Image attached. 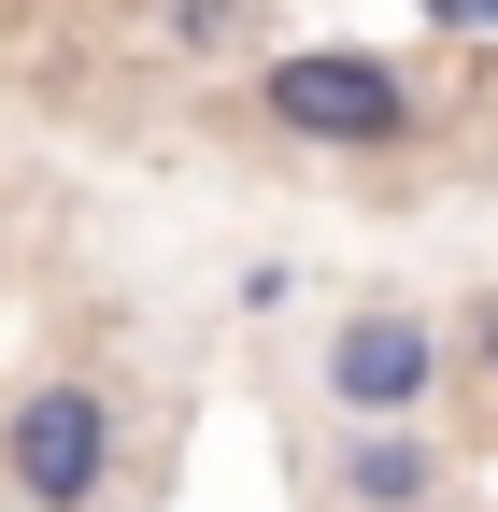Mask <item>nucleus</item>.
I'll list each match as a JSON object with an SVG mask.
<instances>
[{
    "instance_id": "3",
    "label": "nucleus",
    "mask_w": 498,
    "mask_h": 512,
    "mask_svg": "<svg viewBox=\"0 0 498 512\" xmlns=\"http://www.w3.org/2000/svg\"><path fill=\"white\" fill-rule=\"evenodd\" d=\"M442 370H456V328H442V313H413V299L342 313L328 356H314L328 413H427V399H442Z\"/></svg>"
},
{
    "instance_id": "1",
    "label": "nucleus",
    "mask_w": 498,
    "mask_h": 512,
    "mask_svg": "<svg viewBox=\"0 0 498 512\" xmlns=\"http://www.w3.org/2000/svg\"><path fill=\"white\" fill-rule=\"evenodd\" d=\"M257 128L299 157H399L427 128V86L370 43H299V57H257Z\"/></svg>"
},
{
    "instance_id": "6",
    "label": "nucleus",
    "mask_w": 498,
    "mask_h": 512,
    "mask_svg": "<svg viewBox=\"0 0 498 512\" xmlns=\"http://www.w3.org/2000/svg\"><path fill=\"white\" fill-rule=\"evenodd\" d=\"M427 29H456V43H498V0H413Z\"/></svg>"
},
{
    "instance_id": "4",
    "label": "nucleus",
    "mask_w": 498,
    "mask_h": 512,
    "mask_svg": "<svg viewBox=\"0 0 498 512\" xmlns=\"http://www.w3.org/2000/svg\"><path fill=\"white\" fill-rule=\"evenodd\" d=\"M328 484H342V512H427L442 498V441H427V413H342Z\"/></svg>"
},
{
    "instance_id": "5",
    "label": "nucleus",
    "mask_w": 498,
    "mask_h": 512,
    "mask_svg": "<svg viewBox=\"0 0 498 512\" xmlns=\"http://www.w3.org/2000/svg\"><path fill=\"white\" fill-rule=\"evenodd\" d=\"M157 29L185 57H242V43H257V0H157Z\"/></svg>"
},
{
    "instance_id": "2",
    "label": "nucleus",
    "mask_w": 498,
    "mask_h": 512,
    "mask_svg": "<svg viewBox=\"0 0 498 512\" xmlns=\"http://www.w3.org/2000/svg\"><path fill=\"white\" fill-rule=\"evenodd\" d=\"M0 484L29 512H114V484H129V413H114V384L43 370L29 399L0 413Z\"/></svg>"
},
{
    "instance_id": "7",
    "label": "nucleus",
    "mask_w": 498,
    "mask_h": 512,
    "mask_svg": "<svg viewBox=\"0 0 498 512\" xmlns=\"http://www.w3.org/2000/svg\"><path fill=\"white\" fill-rule=\"evenodd\" d=\"M456 356H470V370L498 384V299H470V342H456Z\"/></svg>"
}]
</instances>
